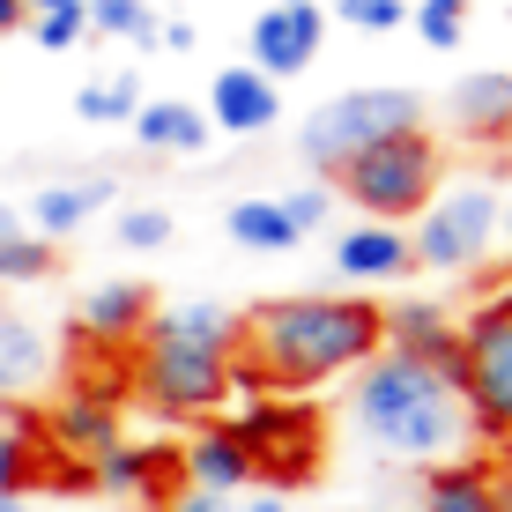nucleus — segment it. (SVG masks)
I'll use <instances>...</instances> for the list:
<instances>
[{
    "label": "nucleus",
    "mask_w": 512,
    "mask_h": 512,
    "mask_svg": "<svg viewBox=\"0 0 512 512\" xmlns=\"http://www.w3.org/2000/svg\"><path fill=\"white\" fill-rule=\"evenodd\" d=\"M231 512H290V498H282V490H245Z\"/></svg>",
    "instance_id": "obj_33"
},
{
    "label": "nucleus",
    "mask_w": 512,
    "mask_h": 512,
    "mask_svg": "<svg viewBox=\"0 0 512 512\" xmlns=\"http://www.w3.org/2000/svg\"><path fill=\"white\" fill-rule=\"evenodd\" d=\"M38 438L52 453H67V468H90L97 453H112L119 438H127V416H119V401L104 394V386H75V394L38 423Z\"/></svg>",
    "instance_id": "obj_10"
},
{
    "label": "nucleus",
    "mask_w": 512,
    "mask_h": 512,
    "mask_svg": "<svg viewBox=\"0 0 512 512\" xmlns=\"http://www.w3.org/2000/svg\"><path fill=\"white\" fill-rule=\"evenodd\" d=\"M149 312H156L149 282H97V290L82 297L75 327H82V342H97V349H127V342H141Z\"/></svg>",
    "instance_id": "obj_16"
},
{
    "label": "nucleus",
    "mask_w": 512,
    "mask_h": 512,
    "mask_svg": "<svg viewBox=\"0 0 512 512\" xmlns=\"http://www.w3.org/2000/svg\"><path fill=\"white\" fill-rule=\"evenodd\" d=\"M223 231H231V245H245V253H297V245H305L290 223H282V208L260 201V193H253V201H231Z\"/></svg>",
    "instance_id": "obj_22"
},
{
    "label": "nucleus",
    "mask_w": 512,
    "mask_h": 512,
    "mask_svg": "<svg viewBox=\"0 0 512 512\" xmlns=\"http://www.w3.org/2000/svg\"><path fill=\"white\" fill-rule=\"evenodd\" d=\"M82 8V0H23V23H30V15H75Z\"/></svg>",
    "instance_id": "obj_34"
},
{
    "label": "nucleus",
    "mask_w": 512,
    "mask_h": 512,
    "mask_svg": "<svg viewBox=\"0 0 512 512\" xmlns=\"http://www.w3.org/2000/svg\"><path fill=\"white\" fill-rule=\"evenodd\" d=\"M52 238H38V231H8L0 238V282H45L52 275Z\"/></svg>",
    "instance_id": "obj_26"
},
{
    "label": "nucleus",
    "mask_w": 512,
    "mask_h": 512,
    "mask_svg": "<svg viewBox=\"0 0 512 512\" xmlns=\"http://www.w3.org/2000/svg\"><path fill=\"white\" fill-rule=\"evenodd\" d=\"M334 15L349 30H401L409 23V0H334Z\"/></svg>",
    "instance_id": "obj_30"
},
{
    "label": "nucleus",
    "mask_w": 512,
    "mask_h": 512,
    "mask_svg": "<svg viewBox=\"0 0 512 512\" xmlns=\"http://www.w3.org/2000/svg\"><path fill=\"white\" fill-rule=\"evenodd\" d=\"M416 127H423V97L401 90V82H379V90H342L327 104H312L305 127H297V149H305V164L342 171L349 156L379 149L394 134H416Z\"/></svg>",
    "instance_id": "obj_5"
},
{
    "label": "nucleus",
    "mask_w": 512,
    "mask_h": 512,
    "mask_svg": "<svg viewBox=\"0 0 512 512\" xmlns=\"http://www.w3.org/2000/svg\"><path fill=\"white\" fill-rule=\"evenodd\" d=\"M0 512H30V498H0Z\"/></svg>",
    "instance_id": "obj_37"
},
{
    "label": "nucleus",
    "mask_w": 512,
    "mask_h": 512,
    "mask_svg": "<svg viewBox=\"0 0 512 512\" xmlns=\"http://www.w3.org/2000/svg\"><path fill=\"white\" fill-rule=\"evenodd\" d=\"M82 483L104 490V498H156V505H164L171 490H179V453H171V446H134V438H119L112 453H97V461L82 468Z\"/></svg>",
    "instance_id": "obj_12"
},
{
    "label": "nucleus",
    "mask_w": 512,
    "mask_h": 512,
    "mask_svg": "<svg viewBox=\"0 0 512 512\" xmlns=\"http://www.w3.org/2000/svg\"><path fill=\"white\" fill-rule=\"evenodd\" d=\"M156 45H171V52H193V45H201V30H193V23H156Z\"/></svg>",
    "instance_id": "obj_32"
},
{
    "label": "nucleus",
    "mask_w": 512,
    "mask_h": 512,
    "mask_svg": "<svg viewBox=\"0 0 512 512\" xmlns=\"http://www.w3.org/2000/svg\"><path fill=\"white\" fill-rule=\"evenodd\" d=\"M505 512H512V505H505Z\"/></svg>",
    "instance_id": "obj_40"
},
{
    "label": "nucleus",
    "mask_w": 512,
    "mask_h": 512,
    "mask_svg": "<svg viewBox=\"0 0 512 512\" xmlns=\"http://www.w3.org/2000/svg\"><path fill=\"white\" fill-rule=\"evenodd\" d=\"M320 45H327V8L320 0H275V8H260L253 30H245V67L282 90L290 75H305V67L320 60Z\"/></svg>",
    "instance_id": "obj_9"
},
{
    "label": "nucleus",
    "mask_w": 512,
    "mask_h": 512,
    "mask_svg": "<svg viewBox=\"0 0 512 512\" xmlns=\"http://www.w3.org/2000/svg\"><path fill=\"white\" fill-rule=\"evenodd\" d=\"M119 245H127V253H164L171 245V208H119Z\"/></svg>",
    "instance_id": "obj_29"
},
{
    "label": "nucleus",
    "mask_w": 512,
    "mask_h": 512,
    "mask_svg": "<svg viewBox=\"0 0 512 512\" xmlns=\"http://www.w3.org/2000/svg\"><path fill=\"white\" fill-rule=\"evenodd\" d=\"M446 119L483 149H512V75L505 67H483V75H461L446 97Z\"/></svg>",
    "instance_id": "obj_15"
},
{
    "label": "nucleus",
    "mask_w": 512,
    "mask_h": 512,
    "mask_svg": "<svg viewBox=\"0 0 512 512\" xmlns=\"http://www.w3.org/2000/svg\"><path fill=\"white\" fill-rule=\"evenodd\" d=\"M438 171H446V156L416 127V134H394V141H379V149L349 156V164L334 171V193L357 201L364 223H416L423 208H431V193H438Z\"/></svg>",
    "instance_id": "obj_4"
},
{
    "label": "nucleus",
    "mask_w": 512,
    "mask_h": 512,
    "mask_svg": "<svg viewBox=\"0 0 512 512\" xmlns=\"http://www.w3.org/2000/svg\"><path fill=\"white\" fill-rule=\"evenodd\" d=\"M75 112L90 119V127H119V119H134V112H141V82H134V75L82 82V90H75Z\"/></svg>",
    "instance_id": "obj_23"
},
{
    "label": "nucleus",
    "mask_w": 512,
    "mask_h": 512,
    "mask_svg": "<svg viewBox=\"0 0 512 512\" xmlns=\"http://www.w3.org/2000/svg\"><path fill=\"white\" fill-rule=\"evenodd\" d=\"M208 134H268L275 119H282V90L268 75H253V67H223L216 82H208Z\"/></svg>",
    "instance_id": "obj_13"
},
{
    "label": "nucleus",
    "mask_w": 512,
    "mask_h": 512,
    "mask_svg": "<svg viewBox=\"0 0 512 512\" xmlns=\"http://www.w3.org/2000/svg\"><path fill=\"white\" fill-rule=\"evenodd\" d=\"M505 297H512V282H505Z\"/></svg>",
    "instance_id": "obj_39"
},
{
    "label": "nucleus",
    "mask_w": 512,
    "mask_h": 512,
    "mask_svg": "<svg viewBox=\"0 0 512 512\" xmlns=\"http://www.w3.org/2000/svg\"><path fill=\"white\" fill-rule=\"evenodd\" d=\"M512 483L490 461H446L423 475V512H505Z\"/></svg>",
    "instance_id": "obj_17"
},
{
    "label": "nucleus",
    "mask_w": 512,
    "mask_h": 512,
    "mask_svg": "<svg viewBox=\"0 0 512 512\" xmlns=\"http://www.w3.org/2000/svg\"><path fill=\"white\" fill-rule=\"evenodd\" d=\"M82 15H90V30H104V38L156 45V8L149 0H82Z\"/></svg>",
    "instance_id": "obj_25"
},
{
    "label": "nucleus",
    "mask_w": 512,
    "mask_h": 512,
    "mask_svg": "<svg viewBox=\"0 0 512 512\" xmlns=\"http://www.w3.org/2000/svg\"><path fill=\"white\" fill-rule=\"evenodd\" d=\"M38 475V423H0V498H23Z\"/></svg>",
    "instance_id": "obj_24"
},
{
    "label": "nucleus",
    "mask_w": 512,
    "mask_h": 512,
    "mask_svg": "<svg viewBox=\"0 0 512 512\" xmlns=\"http://www.w3.org/2000/svg\"><path fill=\"white\" fill-rule=\"evenodd\" d=\"M461 401L475 438L512 446V297H483L461 320Z\"/></svg>",
    "instance_id": "obj_6"
},
{
    "label": "nucleus",
    "mask_w": 512,
    "mask_h": 512,
    "mask_svg": "<svg viewBox=\"0 0 512 512\" xmlns=\"http://www.w3.org/2000/svg\"><path fill=\"white\" fill-rule=\"evenodd\" d=\"M386 349L379 305L372 297H268V305L238 312V357L260 372L268 394H320V386L364 372Z\"/></svg>",
    "instance_id": "obj_1"
},
{
    "label": "nucleus",
    "mask_w": 512,
    "mask_h": 512,
    "mask_svg": "<svg viewBox=\"0 0 512 512\" xmlns=\"http://www.w3.org/2000/svg\"><path fill=\"white\" fill-rule=\"evenodd\" d=\"M179 483L208 490V498H245L253 490V461H245V446L231 438V423H201L179 446Z\"/></svg>",
    "instance_id": "obj_14"
},
{
    "label": "nucleus",
    "mask_w": 512,
    "mask_h": 512,
    "mask_svg": "<svg viewBox=\"0 0 512 512\" xmlns=\"http://www.w3.org/2000/svg\"><path fill=\"white\" fill-rule=\"evenodd\" d=\"M8 30H23V0H0V38Z\"/></svg>",
    "instance_id": "obj_35"
},
{
    "label": "nucleus",
    "mask_w": 512,
    "mask_h": 512,
    "mask_svg": "<svg viewBox=\"0 0 512 512\" xmlns=\"http://www.w3.org/2000/svg\"><path fill=\"white\" fill-rule=\"evenodd\" d=\"M416 260H409V238L394 223H357V231L334 238V275L342 282H401Z\"/></svg>",
    "instance_id": "obj_18"
},
{
    "label": "nucleus",
    "mask_w": 512,
    "mask_h": 512,
    "mask_svg": "<svg viewBox=\"0 0 512 512\" xmlns=\"http://www.w3.org/2000/svg\"><path fill=\"white\" fill-rule=\"evenodd\" d=\"M52 379V342L30 320H15V312H0V401L8 394H30V386Z\"/></svg>",
    "instance_id": "obj_21"
},
{
    "label": "nucleus",
    "mask_w": 512,
    "mask_h": 512,
    "mask_svg": "<svg viewBox=\"0 0 512 512\" xmlns=\"http://www.w3.org/2000/svg\"><path fill=\"white\" fill-rule=\"evenodd\" d=\"M134 394L149 401L164 423H201L231 401V342L171 327L164 312H149L134 342Z\"/></svg>",
    "instance_id": "obj_3"
},
{
    "label": "nucleus",
    "mask_w": 512,
    "mask_h": 512,
    "mask_svg": "<svg viewBox=\"0 0 512 512\" xmlns=\"http://www.w3.org/2000/svg\"><path fill=\"white\" fill-rule=\"evenodd\" d=\"M97 208H112V179H60V186H38L30 223H38V238H67V231H82Z\"/></svg>",
    "instance_id": "obj_20"
},
{
    "label": "nucleus",
    "mask_w": 512,
    "mask_h": 512,
    "mask_svg": "<svg viewBox=\"0 0 512 512\" xmlns=\"http://www.w3.org/2000/svg\"><path fill=\"white\" fill-rule=\"evenodd\" d=\"M498 193L490 186H446L431 193V208L416 216V238H409V260L416 268H438V275H468L490 260L498 245Z\"/></svg>",
    "instance_id": "obj_7"
},
{
    "label": "nucleus",
    "mask_w": 512,
    "mask_h": 512,
    "mask_svg": "<svg viewBox=\"0 0 512 512\" xmlns=\"http://www.w3.org/2000/svg\"><path fill=\"white\" fill-rule=\"evenodd\" d=\"M141 149H156V156H201L208 149V119H201V104H186V97H141V112L127 119Z\"/></svg>",
    "instance_id": "obj_19"
},
{
    "label": "nucleus",
    "mask_w": 512,
    "mask_h": 512,
    "mask_svg": "<svg viewBox=\"0 0 512 512\" xmlns=\"http://www.w3.org/2000/svg\"><path fill=\"white\" fill-rule=\"evenodd\" d=\"M8 231H15V216H8V208H0V238H8Z\"/></svg>",
    "instance_id": "obj_38"
},
{
    "label": "nucleus",
    "mask_w": 512,
    "mask_h": 512,
    "mask_svg": "<svg viewBox=\"0 0 512 512\" xmlns=\"http://www.w3.org/2000/svg\"><path fill=\"white\" fill-rule=\"evenodd\" d=\"M30 38H38L45 52H75L82 38H90V15H30Z\"/></svg>",
    "instance_id": "obj_31"
},
{
    "label": "nucleus",
    "mask_w": 512,
    "mask_h": 512,
    "mask_svg": "<svg viewBox=\"0 0 512 512\" xmlns=\"http://www.w3.org/2000/svg\"><path fill=\"white\" fill-rule=\"evenodd\" d=\"M275 208H282V223H290V231L305 238V231H320V223L334 216V186H327V179H305V186L275 193Z\"/></svg>",
    "instance_id": "obj_28"
},
{
    "label": "nucleus",
    "mask_w": 512,
    "mask_h": 512,
    "mask_svg": "<svg viewBox=\"0 0 512 512\" xmlns=\"http://www.w3.org/2000/svg\"><path fill=\"white\" fill-rule=\"evenodd\" d=\"M349 431L409 468H446L475 446L461 379L401 349H379L364 372H349Z\"/></svg>",
    "instance_id": "obj_2"
},
{
    "label": "nucleus",
    "mask_w": 512,
    "mask_h": 512,
    "mask_svg": "<svg viewBox=\"0 0 512 512\" xmlns=\"http://www.w3.org/2000/svg\"><path fill=\"white\" fill-rule=\"evenodd\" d=\"M409 23L423 30V45H431V52H453L468 38V0H423V8H409Z\"/></svg>",
    "instance_id": "obj_27"
},
{
    "label": "nucleus",
    "mask_w": 512,
    "mask_h": 512,
    "mask_svg": "<svg viewBox=\"0 0 512 512\" xmlns=\"http://www.w3.org/2000/svg\"><path fill=\"white\" fill-rule=\"evenodd\" d=\"M379 334H386V349H401V357H423V364H438V372L461 379V320H453L446 305H431V297L379 305Z\"/></svg>",
    "instance_id": "obj_11"
},
{
    "label": "nucleus",
    "mask_w": 512,
    "mask_h": 512,
    "mask_svg": "<svg viewBox=\"0 0 512 512\" xmlns=\"http://www.w3.org/2000/svg\"><path fill=\"white\" fill-rule=\"evenodd\" d=\"M498 238L512 245V208H498Z\"/></svg>",
    "instance_id": "obj_36"
},
{
    "label": "nucleus",
    "mask_w": 512,
    "mask_h": 512,
    "mask_svg": "<svg viewBox=\"0 0 512 512\" xmlns=\"http://www.w3.org/2000/svg\"><path fill=\"white\" fill-rule=\"evenodd\" d=\"M231 438L253 461V483L268 490L312 483V468H320V416L297 401H245V416H231Z\"/></svg>",
    "instance_id": "obj_8"
}]
</instances>
